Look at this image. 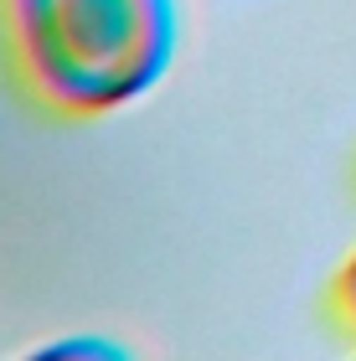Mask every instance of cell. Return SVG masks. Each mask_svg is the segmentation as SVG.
I'll return each mask as SVG.
<instances>
[{
    "instance_id": "6da1fadb",
    "label": "cell",
    "mask_w": 356,
    "mask_h": 361,
    "mask_svg": "<svg viewBox=\"0 0 356 361\" xmlns=\"http://www.w3.org/2000/svg\"><path fill=\"white\" fill-rule=\"evenodd\" d=\"M0 52L31 104L99 119L171 68L176 0H0Z\"/></svg>"
},
{
    "instance_id": "7a4b0ae2",
    "label": "cell",
    "mask_w": 356,
    "mask_h": 361,
    "mask_svg": "<svg viewBox=\"0 0 356 361\" xmlns=\"http://www.w3.org/2000/svg\"><path fill=\"white\" fill-rule=\"evenodd\" d=\"M331 320L341 325V336L346 341H356V253L341 264V274L331 279Z\"/></svg>"
}]
</instances>
